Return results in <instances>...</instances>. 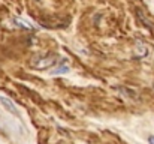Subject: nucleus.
Returning a JSON list of instances; mask_svg holds the SVG:
<instances>
[{
  "instance_id": "nucleus-1",
  "label": "nucleus",
  "mask_w": 154,
  "mask_h": 144,
  "mask_svg": "<svg viewBox=\"0 0 154 144\" xmlns=\"http://www.w3.org/2000/svg\"><path fill=\"white\" fill-rule=\"evenodd\" d=\"M39 62H32V66L34 68V69H48V68H51V66H54V65L57 63L53 57H39L37 59Z\"/></svg>"
},
{
  "instance_id": "nucleus-2",
  "label": "nucleus",
  "mask_w": 154,
  "mask_h": 144,
  "mask_svg": "<svg viewBox=\"0 0 154 144\" xmlns=\"http://www.w3.org/2000/svg\"><path fill=\"white\" fill-rule=\"evenodd\" d=\"M0 102L3 104V107L9 111V113H12V114H17V108H15V105H14V102L12 101H9L6 96H3V95H0Z\"/></svg>"
},
{
  "instance_id": "nucleus-3",
  "label": "nucleus",
  "mask_w": 154,
  "mask_h": 144,
  "mask_svg": "<svg viewBox=\"0 0 154 144\" xmlns=\"http://www.w3.org/2000/svg\"><path fill=\"white\" fill-rule=\"evenodd\" d=\"M148 143H150V144H154V135H150V138H148Z\"/></svg>"
}]
</instances>
